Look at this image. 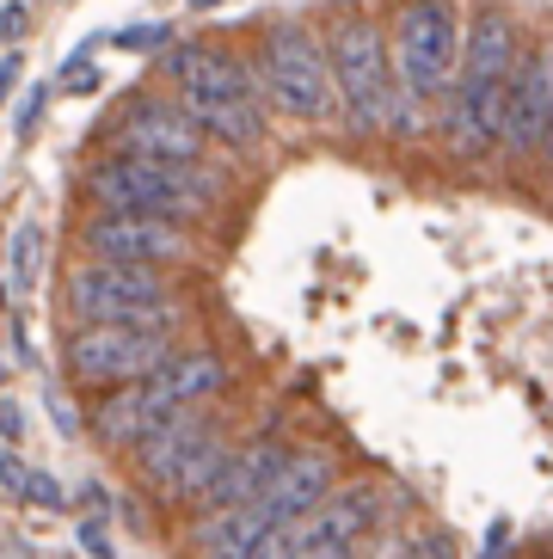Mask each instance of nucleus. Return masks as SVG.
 I'll return each instance as SVG.
<instances>
[{
    "label": "nucleus",
    "mask_w": 553,
    "mask_h": 559,
    "mask_svg": "<svg viewBox=\"0 0 553 559\" xmlns=\"http://www.w3.org/2000/svg\"><path fill=\"white\" fill-rule=\"evenodd\" d=\"M98 210H142L166 222H191L222 203V179H210L197 160H161V154H117L93 173Z\"/></svg>",
    "instance_id": "f257e3e1"
},
{
    "label": "nucleus",
    "mask_w": 553,
    "mask_h": 559,
    "mask_svg": "<svg viewBox=\"0 0 553 559\" xmlns=\"http://www.w3.org/2000/svg\"><path fill=\"white\" fill-rule=\"evenodd\" d=\"M166 68L179 74L185 86V117L197 130L222 135L228 148H252L259 142V105H252V74L234 62L228 50H203V44H185V50L166 56Z\"/></svg>",
    "instance_id": "f03ea898"
},
{
    "label": "nucleus",
    "mask_w": 553,
    "mask_h": 559,
    "mask_svg": "<svg viewBox=\"0 0 553 559\" xmlns=\"http://www.w3.org/2000/svg\"><path fill=\"white\" fill-rule=\"evenodd\" d=\"M68 313L81 326H173V301L154 264H117L93 259L68 277Z\"/></svg>",
    "instance_id": "7ed1b4c3"
},
{
    "label": "nucleus",
    "mask_w": 553,
    "mask_h": 559,
    "mask_svg": "<svg viewBox=\"0 0 553 559\" xmlns=\"http://www.w3.org/2000/svg\"><path fill=\"white\" fill-rule=\"evenodd\" d=\"M332 81L351 130H388V105H393V56L375 32V19H339L332 32Z\"/></svg>",
    "instance_id": "20e7f679"
},
{
    "label": "nucleus",
    "mask_w": 553,
    "mask_h": 559,
    "mask_svg": "<svg viewBox=\"0 0 553 559\" xmlns=\"http://www.w3.org/2000/svg\"><path fill=\"white\" fill-rule=\"evenodd\" d=\"M400 81H407L412 99H437L456 81V56H461V25L449 0H412L400 13Z\"/></svg>",
    "instance_id": "39448f33"
},
{
    "label": "nucleus",
    "mask_w": 553,
    "mask_h": 559,
    "mask_svg": "<svg viewBox=\"0 0 553 559\" xmlns=\"http://www.w3.org/2000/svg\"><path fill=\"white\" fill-rule=\"evenodd\" d=\"M173 357L161 326H81L68 345V369L86 388H123V381L154 376Z\"/></svg>",
    "instance_id": "423d86ee"
},
{
    "label": "nucleus",
    "mask_w": 553,
    "mask_h": 559,
    "mask_svg": "<svg viewBox=\"0 0 553 559\" xmlns=\"http://www.w3.org/2000/svg\"><path fill=\"white\" fill-rule=\"evenodd\" d=\"M81 240L93 259H117V264L191 259V234L179 222H166V215H142V210H98Z\"/></svg>",
    "instance_id": "0eeeda50"
},
{
    "label": "nucleus",
    "mask_w": 553,
    "mask_h": 559,
    "mask_svg": "<svg viewBox=\"0 0 553 559\" xmlns=\"http://www.w3.org/2000/svg\"><path fill=\"white\" fill-rule=\"evenodd\" d=\"M264 81H271V99L290 117H320L332 99V74H326V56L314 50V37L302 25H276L271 44H264Z\"/></svg>",
    "instance_id": "6e6552de"
},
{
    "label": "nucleus",
    "mask_w": 553,
    "mask_h": 559,
    "mask_svg": "<svg viewBox=\"0 0 553 559\" xmlns=\"http://www.w3.org/2000/svg\"><path fill=\"white\" fill-rule=\"evenodd\" d=\"M548 111H553V62L548 50H529L517 74L505 81V148L536 154L548 142Z\"/></svg>",
    "instance_id": "1a4fd4ad"
},
{
    "label": "nucleus",
    "mask_w": 553,
    "mask_h": 559,
    "mask_svg": "<svg viewBox=\"0 0 553 559\" xmlns=\"http://www.w3.org/2000/svg\"><path fill=\"white\" fill-rule=\"evenodd\" d=\"M123 148L130 154H161V160H197V154H203V130L185 117V105L136 99L130 117H123Z\"/></svg>",
    "instance_id": "9d476101"
},
{
    "label": "nucleus",
    "mask_w": 553,
    "mask_h": 559,
    "mask_svg": "<svg viewBox=\"0 0 553 559\" xmlns=\"http://www.w3.org/2000/svg\"><path fill=\"white\" fill-rule=\"evenodd\" d=\"M326 492H332V455L302 449V455H283V467L264 479V492L252 504L264 510V523H290V516H308Z\"/></svg>",
    "instance_id": "9b49d317"
},
{
    "label": "nucleus",
    "mask_w": 553,
    "mask_h": 559,
    "mask_svg": "<svg viewBox=\"0 0 553 559\" xmlns=\"http://www.w3.org/2000/svg\"><path fill=\"white\" fill-rule=\"evenodd\" d=\"M443 130L456 142V154H486L498 135H505V81H456V99Z\"/></svg>",
    "instance_id": "f8f14e48"
},
{
    "label": "nucleus",
    "mask_w": 553,
    "mask_h": 559,
    "mask_svg": "<svg viewBox=\"0 0 553 559\" xmlns=\"http://www.w3.org/2000/svg\"><path fill=\"white\" fill-rule=\"evenodd\" d=\"M210 430H215V425H210V418H203L197 406H185V412H173V418H161V425H154L142 443L130 449V455H136V474H142L148 486H161V492H166V486H173V474H179V461L191 455V449L203 443Z\"/></svg>",
    "instance_id": "ddd939ff"
},
{
    "label": "nucleus",
    "mask_w": 553,
    "mask_h": 559,
    "mask_svg": "<svg viewBox=\"0 0 553 559\" xmlns=\"http://www.w3.org/2000/svg\"><path fill=\"white\" fill-rule=\"evenodd\" d=\"M173 412H185V406H173V400L161 394V381L142 376V381H123L117 400H98V430H105L111 449H136L148 430L161 425V418H173Z\"/></svg>",
    "instance_id": "4468645a"
},
{
    "label": "nucleus",
    "mask_w": 553,
    "mask_h": 559,
    "mask_svg": "<svg viewBox=\"0 0 553 559\" xmlns=\"http://www.w3.org/2000/svg\"><path fill=\"white\" fill-rule=\"evenodd\" d=\"M283 455L290 449L283 443H252V449H228L222 455V467H215V479L203 486V504L210 510H228V504H246V498L264 492V479L283 467Z\"/></svg>",
    "instance_id": "2eb2a0df"
},
{
    "label": "nucleus",
    "mask_w": 553,
    "mask_h": 559,
    "mask_svg": "<svg viewBox=\"0 0 553 559\" xmlns=\"http://www.w3.org/2000/svg\"><path fill=\"white\" fill-rule=\"evenodd\" d=\"M510 62H517V37L498 13H480L468 32V50L456 56V81H510Z\"/></svg>",
    "instance_id": "dca6fc26"
},
{
    "label": "nucleus",
    "mask_w": 553,
    "mask_h": 559,
    "mask_svg": "<svg viewBox=\"0 0 553 559\" xmlns=\"http://www.w3.org/2000/svg\"><path fill=\"white\" fill-rule=\"evenodd\" d=\"M264 510L246 498V504H228V510H215L210 523H197V535H191V554L197 559H240L246 547L264 535Z\"/></svg>",
    "instance_id": "f3484780"
},
{
    "label": "nucleus",
    "mask_w": 553,
    "mask_h": 559,
    "mask_svg": "<svg viewBox=\"0 0 553 559\" xmlns=\"http://www.w3.org/2000/svg\"><path fill=\"white\" fill-rule=\"evenodd\" d=\"M154 381H161V394L173 400V406H203L210 394H222L228 369H222V357H210V350H173V357L154 369Z\"/></svg>",
    "instance_id": "a211bd4d"
},
{
    "label": "nucleus",
    "mask_w": 553,
    "mask_h": 559,
    "mask_svg": "<svg viewBox=\"0 0 553 559\" xmlns=\"http://www.w3.org/2000/svg\"><path fill=\"white\" fill-rule=\"evenodd\" d=\"M37 271H44V228H37V222H19V228L7 234V264H0L7 301H32Z\"/></svg>",
    "instance_id": "6ab92c4d"
},
{
    "label": "nucleus",
    "mask_w": 553,
    "mask_h": 559,
    "mask_svg": "<svg viewBox=\"0 0 553 559\" xmlns=\"http://www.w3.org/2000/svg\"><path fill=\"white\" fill-rule=\"evenodd\" d=\"M222 455H228V443H222V430H210L203 443L191 449V455L179 461V474H173V486H166V498L173 504H191V498H203V486L215 479V467H222Z\"/></svg>",
    "instance_id": "aec40b11"
},
{
    "label": "nucleus",
    "mask_w": 553,
    "mask_h": 559,
    "mask_svg": "<svg viewBox=\"0 0 553 559\" xmlns=\"http://www.w3.org/2000/svg\"><path fill=\"white\" fill-rule=\"evenodd\" d=\"M295 547H302V516H290V523H271L240 559H295Z\"/></svg>",
    "instance_id": "412c9836"
},
{
    "label": "nucleus",
    "mask_w": 553,
    "mask_h": 559,
    "mask_svg": "<svg viewBox=\"0 0 553 559\" xmlns=\"http://www.w3.org/2000/svg\"><path fill=\"white\" fill-rule=\"evenodd\" d=\"M19 492L32 498V504H44V510H62V504H68L62 486H56L49 474H25V479H19Z\"/></svg>",
    "instance_id": "4be33fe9"
},
{
    "label": "nucleus",
    "mask_w": 553,
    "mask_h": 559,
    "mask_svg": "<svg viewBox=\"0 0 553 559\" xmlns=\"http://www.w3.org/2000/svg\"><path fill=\"white\" fill-rule=\"evenodd\" d=\"M166 25H130V32H117V50H161L166 44Z\"/></svg>",
    "instance_id": "5701e85b"
},
{
    "label": "nucleus",
    "mask_w": 553,
    "mask_h": 559,
    "mask_svg": "<svg viewBox=\"0 0 553 559\" xmlns=\"http://www.w3.org/2000/svg\"><path fill=\"white\" fill-rule=\"evenodd\" d=\"M81 547L93 559H111V535H105V523H98V516H86V523H81Z\"/></svg>",
    "instance_id": "b1692460"
},
{
    "label": "nucleus",
    "mask_w": 553,
    "mask_h": 559,
    "mask_svg": "<svg viewBox=\"0 0 553 559\" xmlns=\"http://www.w3.org/2000/svg\"><path fill=\"white\" fill-rule=\"evenodd\" d=\"M407 559H456V542H449V535H424Z\"/></svg>",
    "instance_id": "393cba45"
},
{
    "label": "nucleus",
    "mask_w": 553,
    "mask_h": 559,
    "mask_svg": "<svg viewBox=\"0 0 553 559\" xmlns=\"http://www.w3.org/2000/svg\"><path fill=\"white\" fill-rule=\"evenodd\" d=\"M44 99H49V86H37L32 99L19 105V135H32V130H37V111H44Z\"/></svg>",
    "instance_id": "a878e982"
},
{
    "label": "nucleus",
    "mask_w": 553,
    "mask_h": 559,
    "mask_svg": "<svg viewBox=\"0 0 553 559\" xmlns=\"http://www.w3.org/2000/svg\"><path fill=\"white\" fill-rule=\"evenodd\" d=\"M19 68H25V62H19V56H7V62H0V99H7V93H13V81H19Z\"/></svg>",
    "instance_id": "bb28decb"
},
{
    "label": "nucleus",
    "mask_w": 553,
    "mask_h": 559,
    "mask_svg": "<svg viewBox=\"0 0 553 559\" xmlns=\"http://www.w3.org/2000/svg\"><path fill=\"white\" fill-rule=\"evenodd\" d=\"M25 32V13H19V7H7V13H0V37H19Z\"/></svg>",
    "instance_id": "cd10ccee"
},
{
    "label": "nucleus",
    "mask_w": 553,
    "mask_h": 559,
    "mask_svg": "<svg viewBox=\"0 0 553 559\" xmlns=\"http://www.w3.org/2000/svg\"><path fill=\"white\" fill-rule=\"evenodd\" d=\"M412 547L407 542H381V547H369V559H407Z\"/></svg>",
    "instance_id": "c85d7f7f"
},
{
    "label": "nucleus",
    "mask_w": 553,
    "mask_h": 559,
    "mask_svg": "<svg viewBox=\"0 0 553 559\" xmlns=\"http://www.w3.org/2000/svg\"><path fill=\"white\" fill-rule=\"evenodd\" d=\"M0 430H7V437H19V406H13V400H0Z\"/></svg>",
    "instance_id": "c756f323"
},
{
    "label": "nucleus",
    "mask_w": 553,
    "mask_h": 559,
    "mask_svg": "<svg viewBox=\"0 0 553 559\" xmlns=\"http://www.w3.org/2000/svg\"><path fill=\"white\" fill-rule=\"evenodd\" d=\"M505 542H510V528H505V523H498V528H492V547H486V559H505V554H510V547H505Z\"/></svg>",
    "instance_id": "7c9ffc66"
},
{
    "label": "nucleus",
    "mask_w": 553,
    "mask_h": 559,
    "mask_svg": "<svg viewBox=\"0 0 553 559\" xmlns=\"http://www.w3.org/2000/svg\"><path fill=\"white\" fill-rule=\"evenodd\" d=\"M191 7H222V0H191Z\"/></svg>",
    "instance_id": "2f4dec72"
}]
</instances>
